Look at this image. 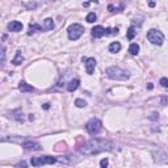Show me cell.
<instances>
[{
	"label": "cell",
	"mask_w": 168,
	"mask_h": 168,
	"mask_svg": "<svg viewBox=\"0 0 168 168\" xmlns=\"http://www.w3.org/2000/svg\"><path fill=\"white\" fill-rule=\"evenodd\" d=\"M113 147H114V145L111 140L93 138L84 142V145L80 147V152L84 155H96L104 151H112Z\"/></svg>",
	"instance_id": "obj_1"
},
{
	"label": "cell",
	"mask_w": 168,
	"mask_h": 168,
	"mask_svg": "<svg viewBox=\"0 0 168 168\" xmlns=\"http://www.w3.org/2000/svg\"><path fill=\"white\" fill-rule=\"evenodd\" d=\"M105 74L109 79H113V80H127L130 78L129 72L125 71V70L120 68V67H108L105 70Z\"/></svg>",
	"instance_id": "obj_2"
},
{
	"label": "cell",
	"mask_w": 168,
	"mask_h": 168,
	"mask_svg": "<svg viewBox=\"0 0 168 168\" xmlns=\"http://www.w3.org/2000/svg\"><path fill=\"white\" fill-rule=\"evenodd\" d=\"M101 127H103L101 121L97 120V118H91V120L87 122V125H85V129H87V131L91 135L99 134L100 131H101Z\"/></svg>",
	"instance_id": "obj_3"
},
{
	"label": "cell",
	"mask_w": 168,
	"mask_h": 168,
	"mask_svg": "<svg viewBox=\"0 0 168 168\" xmlns=\"http://www.w3.org/2000/svg\"><path fill=\"white\" fill-rule=\"evenodd\" d=\"M147 39L152 45H159L160 46L164 41V36H163V33L159 32L156 29H150L147 32Z\"/></svg>",
	"instance_id": "obj_4"
},
{
	"label": "cell",
	"mask_w": 168,
	"mask_h": 168,
	"mask_svg": "<svg viewBox=\"0 0 168 168\" xmlns=\"http://www.w3.org/2000/svg\"><path fill=\"white\" fill-rule=\"evenodd\" d=\"M67 32H68V38L72 39V41H76V39H79L81 36H83L84 28L80 25V24H72Z\"/></svg>",
	"instance_id": "obj_5"
},
{
	"label": "cell",
	"mask_w": 168,
	"mask_h": 168,
	"mask_svg": "<svg viewBox=\"0 0 168 168\" xmlns=\"http://www.w3.org/2000/svg\"><path fill=\"white\" fill-rule=\"evenodd\" d=\"M30 163L33 167H41L45 164H54L57 163V159L53 156H36L30 159Z\"/></svg>",
	"instance_id": "obj_6"
},
{
	"label": "cell",
	"mask_w": 168,
	"mask_h": 168,
	"mask_svg": "<svg viewBox=\"0 0 168 168\" xmlns=\"http://www.w3.org/2000/svg\"><path fill=\"white\" fill-rule=\"evenodd\" d=\"M83 63L85 66V70H87L88 75H92L95 71V67H96V59L95 58H83Z\"/></svg>",
	"instance_id": "obj_7"
},
{
	"label": "cell",
	"mask_w": 168,
	"mask_h": 168,
	"mask_svg": "<svg viewBox=\"0 0 168 168\" xmlns=\"http://www.w3.org/2000/svg\"><path fill=\"white\" fill-rule=\"evenodd\" d=\"M23 147L25 150H32V151H39L41 150V145L37 142H33V140H25L23 143Z\"/></svg>",
	"instance_id": "obj_8"
},
{
	"label": "cell",
	"mask_w": 168,
	"mask_h": 168,
	"mask_svg": "<svg viewBox=\"0 0 168 168\" xmlns=\"http://www.w3.org/2000/svg\"><path fill=\"white\" fill-rule=\"evenodd\" d=\"M7 28L9 32H20V30H23L24 25L20 23V21H11V23L8 24Z\"/></svg>",
	"instance_id": "obj_9"
},
{
	"label": "cell",
	"mask_w": 168,
	"mask_h": 168,
	"mask_svg": "<svg viewBox=\"0 0 168 168\" xmlns=\"http://www.w3.org/2000/svg\"><path fill=\"white\" fill-rule=\"evenodd\" d=\"M103 36H105V28H103L101 25H97L92 29V37L95 38H101Z\"/></svg>",
	"instance_id": "obj_10"
},
{
	"label": "cell",
	"mask_w": 168,
	"mask_h": 168,
	"mask_svg": "<svg viewBox=\"0 0 168 168\" xmlns=\"http://www.w3.org/2000/svg\"><path fill=\"white\" fill-rule=\"evenodd\" d=\"M79 84H80V80L79 79H72L68 84H67V91L68 92H74L79 88Z\"/></svg>",
	"instance_id": "obj_11"
},
{
	"label": "cell",
	"mask_w": 168,
	"mask_h": 168,
	"mask_svg": "<svg viewBox=\"0 0 168 168\" xmlns=\"http://www.w3.org/2000/svg\"><path fill=\"white\" fill-rule=\"evenodd\" d=\"M19 89H20L23 93H28V92H33V91H34V88H33L32 85L26 84L25 81H21L20 85H19Z\"/></svg>",
	"instance_id": "obj_12"
},
{
	"label": "cell",
	"mask_w": 168,
	"mask_h": 168,
	"mask_svg": "<svg viewBox=\"0 0 168 168\" xmlns=\"http://www.w3.org/2000/svg\"><path fill=\"white\" fill-rule=\"evenodd\" d=\"M41 30H44V26H41V25H38V24L33 23V24H30V25H29V32H28V34L32 36V34H34L36 32H41Z\"/></svg>",
	"instance_id": "obj_13"
},
{
	"label": "cell",
	"mask_w": 168,
	"mask_h": 168,
	"mask_svg": "<svg viewBox=\"0 0 168 168\" xmlns=\"http://www.w3.org/2000/svg\"><path fill=\"white\" fill-rule=\"evenodd\" d=\"M121 44L120 42H112L111 45H109V51L111 53H118V51L121 50Z\"/></svg>",
	"instance_id": "obj_14"
},
{
	"label": "cell",
	"mask_w": 168,
	"mask_h": 168,
	"mask_svg": "<svg viewBox=\"0 0 168 168\" xmlns=\"http://www.w3.org/2000/svg\"><path fill=\"white\" fill-rule=\"evenodd\" d=\"M54 28V20L53 19H46L44 21V30H51Z\"/></svg>",
	"instance_id": "obj_15"
},
{
	"label": "cell",
	"mask_w": 168,
	"mask_h": 168,
	"mask_svg": "<svg viewBox=\"0 0 168 168\" xmlns=\"http://www.w3.org/2000/svg\"><path fill=\"white\" fill-rule=\"evenodd\" d=\"M21 62H24V57L21 55V51H17L16 57H15V59L12 60V63H13L15 66H19V65H21Z\"/></svg>",
	"instance_id": "obj_16"
},
{
	"label": "cell",
	"mask_w": 168,
	"mask_h": 168,
	"mask_svg": "<svg viewBox=\"0 0 168 168\" xmlns=\"http://www.w3.org/2000/svg\"><path fill=\"white\" fill-rule=\"evenodd\" d=\"M129 53L131 55H137L139 53V45L138 44H131L129 46Z\"/></svg>",
	"instance_id": "obj_17"
},
{
	"label": "cell",
	"mask_w": 168,
	"mask_h": 168,
	"mask_svg": "<svg viewBox=\"0 0 168 168\" xmlns=\"http://www.w3.org/2000/svg\"><path fill=\"white\" fill-rule=\"evenodd\" d=\"M135 34H137V30H135V26L134 25H131L129 29H127V38L129 39H133L134 37H135Z\"/></svg>",
	"instance_id": "obj_18"
},
{
	"label": "cell",
	"mask_w": 168,
	"mask_h": 168,
	"mask_svg": "<svg viewBox=\"0 0 168 168\" xmlns=\"http://www.w3.org/2000/svg\"><path fill=\"white\" fill-rule=\"evenodd\" d=\"M122 9H124V4H120V7H114V5H112V4H109L108 5V11L109 12H121Z\"/></svg>",
	"instance_id": "obj_19"
},
{
	"label": "cell",
	"mask_w": 168,
	"mask_h": 168,
	"mask_svg": "<svg viewBox=\"0 0 168 168\" xmlns=\"http://www.w3.org/2000/svg\"><path fill=\"white\" fill-rule=\"evenodd\" d=\"M96 19H97L96 13L91 12V13L87 15V17H85V21H87V23H89V24H92V23H95V21H96Z\"/></svg>",
	"instance_id": "obj_20"
},
{
	"label": "cell",
	"mask_w": 168,
	"mask_h": 168,
	"mask_svg": "<svg viewBox=\"0 0 168 168\" xmlns=\"http://www.w3.org/2000/svg\"><path fill=\"white\" fill-rule=\"evenodd\" d=\"M75 105L78 106V108H84V106L87 105V103H85L84 100H81V99H76V101H75Z\"/></svg>",
	"instance_id": "obj_21"
},
{
	"label": "cell",
	"mask_w": 168,
	"mask_h": 168,
	"mask_svg": "<svg viewBox=\"0 0 168 168\" xmlns=\"http://www.w3.org/2000/svg\"><path fill=\"white\" fill-rule=\"evenodd\" d=\"M118 28H106L105 29V34H117Z\"/></svg>",
	"instance_id": "obj_22"
},
{
	"label": "cell",
	"mask_w": 168,
	"mask_h": 168,
	"mask_svg": "<svg viewBox=\"0 0 168 168\" xmlns=\"http://www.w3.org/2000/svg\"><path fill=\"white\" fill-rule=\"evenodd\" d=\"M159 83H160V85H161V87H164V88H168V78H161V79H160V81H159Z\"/></svg>",
	"instance_id": "obj_23"
},
{
	"label": "cell",
	"mask_w": 168,
	"mask_h": 168,
	"mask_svg": "<svg viewBox=\"0 0 168 168\" xmlns=\"http://www.w3.org/2000/svg\"><path fill=\"white\" fill-rule=\"evenodd\" d=\"M108 163H109L108 158H105V159H103V160L100 161V166H101V168H108Z\"/></svg>",
	"instance_id": "obj_24"
},
{
	"label": "cell",
	"mask_w": 168,
	"mask_h": 168,
	"mask_svg": "<svg viewBox=\"0 0 168 168\" xmlns=\"http://www.w3.org/2000/svg\"><path fill=\"white\" fill-rule=\"evenodd\" d=\"M4 62H5V47L1 46V65L4 66Z\"/></svg>",
	"instance_id": "obj_25"
},
{
	"label": "cell",
	"mask_w": 168,
	"mask_h": 168,
	"mask_svg": "<svg viewBox=\"0 0 168 168\" xmlns=\"http://www.w3.org/2000/svg\"><path fill=\"white\" fill-rule=\"evenodd\" d=\"M160 104H161V105H164V106L168 105V96H163V97H161V99H160Z\"/></svg>",
	"instance_id": "obj_26"
},
{
	"label": "cell",
	"mask_w": 168,
	"mask_h": 168,
	"mask_svg": "<svg viewBox=\"0 0 168 168\" xmlns=\"http://www.w3.org/2000/svg\"><path fill=\"white\" fill-rule=\"evenodd\" d=\"M17 168H26V163L25 161H21V163L17 164Z\"/></svg>",
	"instance_id": "obj_27"
},
{
	"label": "cell",
	"mask_w": 168,
	"mask_h": 168,
	"mask_svg": "<svg viewBox=\"0 0 168 168\" xmlns=\"http://www.w3.org/2000/svg\"><path fill=\"white\" fill-rule=\"evenodd\" d=\"M26 7H29V8H36V7H37V4H36V3H30V4H26Z\"/></svg>",
	"instance_id": "obj_28"
},
{
	"label": "cell",
	"mask_w": 168,
	"mask_h": 168,
	"mask_svg": "<svg viewBox=\"0 0 168 168\" xmlns=\"http://www.w3.org/2000/svg\"><path fill=\"white\" fill-rule=\"evenodd\" d=\"M147 88H148V89H152V88H154V85H152L151 83H148L147 84Z\"/></svg>",
	"instance_id": "obj_29"
},
{
	"label": "cell",
	"mask_w": 168,
	"mask_h": 168,
	"mask_svg": "<svg viewBox=\"0 0 168 168\" xmlns=\"http://www.w3.org/2000/svg\"><path fill=\"white\" fill-rule=\"evenodd\" d=\"M49 108H50V104H45L44 105V109H49Z\"/></svg>",
	"instance_id": "obj_30"
}]
</instances>
